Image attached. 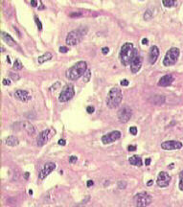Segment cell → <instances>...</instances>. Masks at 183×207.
Returning <instances> with one entry per match:
<instances>
[{
	"instance_id": "6da1fadb",
	"label": "cell",
	"mask_w": 183,
	"mask_h": 207,
	"mask_svg": "<svg viewBox=\"0 0 183 207\" xmlns=\"http://www.w3.org/2000/svg\"><path fill=\"white\" fill-rule=\"evenodd\" d=\"M87 69V63L83 61H80L72 67H70L66 71L65 75L67 79H69L70 81H76L80 77H82V75H85Z\"/></svg>"
},
{
	"instance_id": "7a4b0ae2",
	"label": "cell",
	"mask_w": 183,
	"mask_h": 207,
	"mask_svg": "<svg viewBox=\"0 0 183 207\" xmlns=\"http://www.w3.org/2000/svg\"><path fill=\"white\" fill-rule=\"evenodd\" d=\"M135 48L133 46L132 43L126 42L124 45L121 47L120 50V61L121 63L125 66H127L130 64V61L132 60L133 55H134Z\"/></svg>"
},
{
	"instance_id": "3957f363",
	"label": "cell",
	"mask_w": 183,
	"mask_h": 207,
	"mask_svg": "<svg viewBox=\"0 0 183 207\" xmlns=\"http://www.w3.org/2000/svg\"><path fill=\"white\" fill-rule=\"evenodd\" d=\"M123 95L122 91L120 90V88L113 87L109 90L107 97H106V105L109 109H114L119 106L122 102Z\"/></svg>"
},
{
	"instance_id": "277c9868",
	"label": "cell",
	"mask_w": 183,
	"mask_h": 207,
	"mask_svg": "<svg viewBox=\"0 0 183 207\" xmlns=\"http://www.w3.org/2000/svg\"><path fill=\"white\" fill-rule=\"evenodd\" d=\"M180 55V51L176 47H172L167 51L163 58V64L164 66H172L177 61L178 58Z\"/></svg>"
},
{
	"instance_id": "5b68a950",
	"label": "cell",
	"mask_w": 183,
	"mask_h": 207,
	"mask_svg": "<svg viewBox=\"0 0 183 207\" xmlns=\"http://www.w3.org/2000/svg\"><path fill=\"white\" fill-rule=\"evenodd\" d=\"M86 32H82V29H77V30H73L71 32H69L66 36V40H65V42H66L67 45L69 46H75L79 44V43L82 41V37L83 34Z\"/></svg>"
},
{
	"instance_id": "8992f818",
	"label": "cell",
	"mask_w": 183,
	"mask_h": 207,
	"mask_svg": "<svg viewBox=\"0 0 183 207\" xmlns=\"http://www.w3.org/2000/svg\"><path fill=\"white\" fill-rule=\"evenodd\" d=\"M133 201L136 207H147L152 201V198L146 192H142L134 196Z\"/></svg>"
},
{
	"instance_id": "52a82bcc",
	"label": "cell",
	"mask_w": 183,
	"mask_h": 207,
	"mask_svg": "<svg viewBox=\"0 0 183 207\" xmlns=\"http://www.w3.org/2000/svg\"><path fill=\"white\" fill-rule=\"evenodd\" d=\"M118 120L121 123H127L132 116V110L128 106H123L117 112Z\"/></svg>"
},
{
	"instance_id": "ba28073f",
	"label": "cell",
	"mask_w": 183,
	"mask_h": 207,
	"mask_svg": "<svg viewBox=\"0 0 183 207\" xmlns=\"http://www.w3.org/2000/svg\"><path fill=\"white\" fill-rule=\"evenodd\" d=\"M75 90L74 86L72 85H67L63 87V89L61 90V94L58 96V101L61 103H64V102L69 101L70 99H72L74 97Z\"/></svg>"
},
{
	"instance_id": "9c48e42d",
	"label": "cell",
	"mask_w": 183,
	"mask_h": 207,
	"mask_svg": "<svg viewBox=\"0 0 183 207\" xmlns=\"http://www.w3.org/2000/svg\"><path fill=\"white\" fill-rule=\"evenodd\" d=\"M130 71L132 72L133 74L137 73L139 70L142 67V58H141L140 54L137 51V49H135L134 51V55H133V58L130 61Z\"/></svg>"
},
{
	"instance_id": "30bf717a",
	"label": "cell",
	"mask_w": 183,
	"mask_h": 207,
	"mask_svg": "<svg viewBox=\"0 0 183 207\" xmlns=\"http://www.w3.org/2000/svg\"><path fill=\"white\" fill-rule=\"evenodd\" d=\"M171 179H172V178H171V175H169L168 172H160L159 174H158V176H157L156 183L159 187L164 188V187H167V186L170 184Z\"/></svg>"
},
{
	"instance_id": "8fae6325",
	"label": "cell",
	"mask_w": 183,
	"mask_h": 207,
	"mask_svg": "<svg viewBox=\"0 0 183 207\" xmlns=\"http://www.w3.org/2000/svg\"><path fill=\"white\" fill-rule=\"evenodd\" d=\"M56 169V164L54 162H47L45 163V165L42 167V169L39 172V179H44L48 175H50L51 172H53Z\"/></svg>"
},
{
	"instance_id": "7c38bea8",
	"label": "cell",
	"mask_w": 183,
	"mask_h": 207,
	"mask_svg": "<svg viewBox=\"0 0 183 207\" xmlns=\"http://www.w3.org/2000/svg\"><path fill=\"white\" fill-rule=\"evenodd\" d=\"M120 137H121V132L119 130H114V131H111V132L103 135L102 137V142L103 144H110L117 141Z\"/></svg>"
},
{
	"instance_id": "4fadbf2b",
	"label": "cell",
	"mask_w": 183,
	"mask_h": 207,
	"mask_svg": "<svg viewBox=\"0 0 183 207\" xmlns=\"http://www.w3.org/2000/svg\"><path fill=\"white\" fill-rule=\"evenodd\" d=\"M183 146V144L179 141L175 140H170V141H165L161 144V148L166 151H172V150H178L181 149Z\"/></svg>"
},
{
	"instance_id": "5bb4252c",
	"label": "cell",
	"mask_w": 183,
	"mask_h": 207,
	"mask_svg": "<svg viewBox=\"0 0 183 207\" xmlns=\"http://www.w3.org/2000/svg\"><path fill=\"white\" fill-rule=\"evenodd\" d=\"M14 98L17 99L18 101L24 102V103H27V102L31 101L32 99V96L30 95V93L27 90H22V89H17V90L14 92Z\"/></svg>"
},
{
	"instance_id": "9a60e30c",
	"label": "cell",
	"mask_w": 183,
	"mask_h": 207,
	"mask_svg": "<svg viewBox=\"0 0 183 207\" xmlns=\"http://www.w3.org/2000/svg\"><path fill=\"white\" fill-rule=\"evenodd\" d=\"M49 133H50V130L47 129L45 130H42L41 132L38 134L37 138V145L38 147H42L43 145H45L47 143L48 138H49Z\"/></svg>"
},
{
	"instance_id": "2e32d148",
	"label": "cell",
	"mask_w": 183,
	"mask_h": 207,
	"mask_svg": "<svg viewBox=\"0 0 183 207\" xmlns=\"http://www.w3.org/2000/svg\"><path fill=\"white\" fill-rule=\"evenodd\" d=\"M159 56V49L156 45L151 46V49H150L149 52V62L150 64H154L155 63V61H157Z\"/></svg>"
},
{
	"instance_id": "e0dca14e",
	"label": "cell",
	"mask_w": 183,
	"mask_h": 207,
	"mask_svg": "<svg viewBox=\"0 0 183 207\" xmlns=\"http://www.w3.org/2000/svg\"><path fill=\"white\" fill-rule=\"evenodd\" d=\"M0 34H1V38H2L9 46H11V47H13V48H18V44L16 43V40H13V37H12L9 34H7V33L2 31V32L0 33Z\"/></svg>"
},
{
	"instance_id": "ac0fdd59",
	"label": "cell",
	"mask_w": 183,
	"mask_h": 207,
	"mask_svg": "<svg viewBox=\"0 0 183 207\" xmlns=\"http://www.w3.org/2000/svg\"><path fill=\"white\" fill-rule=\"evenodd\" d=\"M174 82V76L171 74L165 75L163 77L158 81V85L162 86V87H166V86H169V85H172V82Z\"/></svg>"
},
{
	"instance_id": "d6986e66",
	"label": "cell",
	"mask_w": 183,
	"mask_h": 207,
	"mask_svg": "<svg viewBox=\"0 0 183 207\" xmlns=\"http://www.w3.org/2000/svg\"><path fill=\"white\" fill-rule=\"evenodd\" d=\"M22 127H23V130L26 131L29 135H32V134H34V127L31 124L30 122H23L21 124Z\"/></svg>"
},
{
	"instance_id": "ffe728a7",
	"label": "cell",
	"mask_w": 183,
	"mask_h": 207,
	"mask_svg": "<svg viewBox=\"0 0 183 207\" xmlns=\"http://www.w3.org/2000/svg\"><path fill=\"white\" fill-rule=\"evenodd\" d=\"M6 144L10 147H16L19 144V140L18 138L16 137V136L11 135L6 138Z\"/></svg>"
},
{
	"instance_id": "44dd1931",
	"label": "cell",
	"mask_w": 183,
	"mask_h": 207,
	"mask_svg": "<svg viewBox=\"0 0 183 207\" xmlns=\"http://www.w3.org/2000/svg\"><path fill=\"white\" fill-rule=\"evenodd\" d=\"M130 163L133 166H137V167H141L142 165H143V161L141 159L140 157L137 156V155H133V156L130 157V159H128Z\"/></svg>"
},
{
	"instance_id": "7402d4cb",
	"label": "cell",
	"mask_w": 183,
	"mask_h": 207,
	"mask_svg": "<svg viewBox=\"0 0 183 207\" xmlns=\"http://www.w3.org/2000/svg\"><path fill=\"white\" fill-rule=\"evenodd\" d=\"M52 58H53V55H52L50 52H46L45 54H43V55L38 57L37 61H38V63L41 64V63H43V62H45V61H50Z\"/></svg>"
},
{
	"instance_id": "603a6c76",
	"label": "cell",
	"mask_w": 183,
	"mask_h": 207,
	"mask_svg": "<svg viewBox=\"0 0 183 207\" xmlns=\"http://www.w3.org/2000/svg\"><path fill=\"white\" fill-rule=\"evenodd\" d=\"M164 101H165V97L156 95V96H154V97L151 98V102L152 104H155V105H161V104L164 103Z\"/></svg>"
},
{
	"instance_id": "cb8c5ba5",
	"label": "cell",
	"mask_w": 183,
	"mask_h": 207,
	"mask_svg": "<svg viewBox=\"0 0 183 207\" xmlns=\"http://www.w3.org/2000/svg\"><path fill=\"white\" fill-rule=\"evenodd\" d=\"M22 67H23V65H22L21 61H19V60H16L14 61V63H13V69L14 70V71H19V70H21Z\"/></svg>"
},
{
	"instance_id": "d4e9b609",
	"label": "cell",
	"mask_w": 183,
	"mask_h": 207,
	"mask_svg": "<svg viewBox=\"0 0 183 207\" xmlns=\"http://www.w3.org/2000/svg\"><path fill=\"white\" fill-rule=\"evenodd\" d=\"M162 4H163L166 8H171L172 6H175V4H176V2H175V0H163V1H162Z\"/></svg>"
},
{
	"instance_id": "484cf974",
	"label": "cell",
	"mask_w": 183,
	"mask_h": 207,
	"mask_svg": "<svg viewBox=\"0 0 183 207\" xmlns=\"http://www.w3.org/2000/svg\"><path fill=\"white\" fill-rule=\"evenodd\" d=\"M144 20H146V21H149L152 18V12L151 10H147L145 13H144Z\"/></svg>"
},
{
	"instance_id": "4316f807",
	"label": "cell",
	"mask_w": 183,
	"mask_h": 207,
	"mask_svg": "<svg viewBox=\"0 0 183 207\" xmlns=\"http://www.w3.org/2000/svg\"><path fill=\"white\" fill-rule=\"evenodd\" d=\"M90 79H91V71L89 69H87L85 71V75H83V82H88Z\"/></svg>"
},
{
	"instance_id": "83f0119b",
	"label": "cell",
	"mask_w": 183,
	"mask_h": 207,
	"mask_svg": "<svg viewBox=\"0 0 183 207\" xmlns=\"http://www.w3.org/2000/svg\"><path fill=\"white\" fill-rule=\"evenodd\" d=\"M178 187H179V190L183 192V170L179 174V184H178Z\"/></svg>"
},
{
	"instance_id": "f1b7e54d",
	"label": "cell",
	"mask_w": 183,
	"mask_h": 207,
	"mask_svg": "<svg viewBox=\"0 0 183 207\" xmlns=\"http://www.w3.org/2000/svg\"><path fill=\"white\" fill-rule=\"evenodd\" d=\"M34 21H36V24H37L38 30H39V31H42V24H41L39 18H38L37 16H34Z\"/></svg>"
},
{
	"instance_id": "f546056e",
	"label": "cell",
	"mask_w": 183,
	"mask_h": 207,
	"mask_svg": "<svg viewBox=\"0 0 183 207\" xmlns=\"http://www.w3.org/2000/svg\"><path fill=\"white\" fill-rule=\"evenodd\" d=\"M118 187H119V189H125L127 187V182L126 181H119L118 182Z\"/></svg>"
},
{
	"instance_id": "4dcf8cb0",
	"label": "cell",
	"mask_w": 183,
	"mask_h": 207,
	"mask_svg": "<svg viewBox=\"0 0 183 207\" xmlns=\"http://www.w3.org/2000/svg\"><path fill=\"white\" fill-rule=\"evenodd\" d=\"M130 132L132 135H136L137 134V127H130Z\"/></svg>"
},
{
	"instance_id": "1f68e13d",
	"label": "cell",
	"mask_w": 183,
	"mask_h": 207,
	"mask_svg": "<svg viewBox=\"0 0 183 207\" xmlns=\"http://www.w3.org/2000/svg\"><path fill=\"white\" fill-rule=\"evenodd\" d=\"M10 77H11V79H13V81H16V80H18L19 79V76L17 74H16V73H13V72H11L10 73Z\"/></svg>"
},
{
	"instance_id": "d6a6232c",
	"label": "cell",
	"mask_w": 183,
	"mask_h": 207,
	"mask_svg": "<svg viewBox=\"0 0 183 207\" xmlns=\"http://www.w3.org/2000/svg\"><path fill=\"white\" fill-rule=\"evenodd\" d=\"M60 85H61V82H57L56 83H54V85H52V86H51V87H50V91H52V90H53V91H54V90H56L57 88H58V86H60Z\"/></svg>"
},
{
	"instance_id": "836d02e7",
	"label": "cell",
	"mask_w": 183,
	"mask_h": 207,
	"mask_svg": "<svg viewBox=\"0 0 183 207\" xmlns=\"http://www.w3.org/2000/svg\"><path fill=\"white\" fill-rule=\"evenodd\" d=\"M60 52L62 54L67 53V52H68V48H67L66 46H61V47H60Z\"/></svg>"
},
{
	"instance_id": "e575fe53",
	"label": "cell",
	"mask_w": 183,
	"mask_h": 207,
	"mask_svg": "<svg viewBox=\"0 0 183 207\" xmlns=\"http://www.w3.org/2000/svg\"><path fill=\"white\" fill-rule=\"evenodd\" d=\"M86 111H87V113L91 114V113H93V112L95 111V109H94V106H87L86 107Z\"/></svg>"
},
{
	"instance_id": "d590c367",
	"label": "cell",
	"mask_w": 183,
	"mask_h": 207,
	"mask_svg": "<svg viewBox=\"0 0 183 207\" xmlns=\"http://www.w3.org/2000/svg\"><path fill=\"white\" fill-rule=\"evenodd\" d=\"M136 149H137V147L135 145H130V146L127 147V150L130 151H135Z\"/></svg>"
},
{
	"instance_id": "8d00e7d4",
	"label": "cell",
	"mask_w": 183,
	"mask_h": 207,
	"mask_svg": "<svg viewBox=\"0 0 183 207\" xmlns=\"http://www.w3.org/2000/svg\"><path fill=\"white\" fill-rule=\"evenodd\" d=\"M77 160H78V158L76 156H74V155H72V156L69 157V162H70V163H75Z\"/></svg>"
},
{
	"instance_id": "74e56055",
	"label": "cell",
	"mask_w": 183,
	"mask_h": 207,
	"mask_svg": "<svg viewBox=\"0 0 183 207\" xmlns=\"http://www.w3.org/2000/svg\"><path fill=\"white\" fill-rule=\"evenodd\" d=\"M120 83H121V85H123V86H127V85H130V82H128L127 80H122L120 82Z\"/></svg>"
},
{
	"instance_id": "f35d334b",
	"label": "cell",
	"mask_w": 183,
	"mask_h": 207,
	"mask_svg": "<svg viewBox=\"0 0 183 207\" xmlns=\"http://www.w3.org/2000/svg\"><path fill=\"white\" fill-rule=\"evenodd\" d=\"M82 16V13H71L69 14L70 17H78V16Z\"/></svg>"
},
{
	"instance_id": "ab89813d",
	"label": "cell",
	"mask_w": 183,
	"mask_h": 207,
	"mask_svg": "<svg viewBox=\"0 0 183 207\" xmlns=\"http://www.w3.org/2000/svg\"><path fill=\"white\" fill-rule=\"evenodd\" d=\"M58 145H61V146H65L66 141L64 140V139H60V140L58 141Z\"/></svg>"
},
{
	"instance_id": "60d3db41",
	"label": "cell",
	"mask_w": 183,
	"mask_h": 207,
	"mask_svg": "<svg viewBox=\"0 0 183 207\" xmlns=\"http://www.w3.org/2000/svg\"><path fill=\"white\" fill-rule=\"evenodd\" d=\"M2 82H3V85H11V81L9 80V79H4V80L2 81Z\"/></svg>"
},
{
	"instance_id": "b9f144b4",
	"label": "cell",
	"mask_w": 183,
	"mask_h": 207,
	"mask_svg": "<svg viewBox=\"0 0 183 207\" xmlns=\"http://www.w3.org/2000/svg\"><path fill=\"white\" fill-rule=\"evenodd\" d=\"M108 52H109V48L108 47H103V49H102V53L105 54V55H106V54H107Z\"/></svg>"
},
{
	"instance_id": "7bdbcfd3",
	"label": "cell",
	"mask_w": 183,
	"mask_h": 207,
	"mask_svg": "<svg viewBox=\"0 0 183 207\" xmlns=\"http://www.w3.org/2000/svg\"><path fill=\"white\" fill-rule=\"evenodd\" d=\"M94 185V182H93L92 180H88L87 182H86V186L87 187H91V186H93Z\"/></svg>"
},
{
	"instance_id": "ee69618b",
	"label": "cell",
	"mask_w": 183,
	"mask_h": 207,
	"mask_svg": "<svg viewBox=\"0 0 183 207\" xmlns=\"http://www.w3.org/2000/svg\"><path fill=\"white\" fill-rule=\"evenodd\" d=\"M150 164H151V158H147V159L145 160V165L149 166Z\"/></svg>"
},
{
	"instance_id": "f6af8a7d",
	"label": "cell",
	"mask_w": 183,
	"mask_h": 207,
	"mask_svg": "<svg viewBox=\"0 0 183 207\" xmlns=\"http://www.w3.org/2000/svg\"><path fill=\"white\" fill-rule=\"evenodd\" d=\"M148 42H149V40H148V38H143L142 40V44H148Z\"/></svg>"
},
{
	"instance_id": "bcb514c9",
	"label": "cell",
	"mask_w": 183,
	"mask_h": 207,
	"mask_svg": "<svg viewBox=\"0 0 183 207\" xmlns=\"http://www.w3.org/2000/svg\"><path fill=\"white\" fill-rule=\"evenodd\" d=\"M31 5H32L33 7H36V6H37V1H34V0H32V1H31Z\"/></svg>"
},
{
	"instance_id": "7dc6e473",
	"label": "cell",
	"mask_w": 183,
	"mask_h": 207,
	"mask_svg": "<svg viewBox=\"0 0 183 207\" xmlns=\"http://www.w3.org/2000/svg\"><path fill=\"white\" fill-rule=\"evenodd\" d=\"M152 183H154V181H152V180H149V181H148V183H147V186H149V187H150V186L152 185Z\"/></svg>"
},
{
	"instance_id": "c3c4849f",
	"label": "cell",
	"mask_w": 183,
	"mask_h": 207,
	"mask_svg": "<svg viewBox=\"0 0 183 207\" xmlns=\"http://www.w3.org/2000/svg\"><path fill=\"white\" fill-rule=\"evenodd\" d=\"M13 28H14V30H16V34H18V36H19V37H20V33H19V30L17 29V28H16V27H14V26H13Z\"/></svg>"
},
{
	"instance_id": "681fc988",
	"label": "cell",
	"mask_w": 183,
	"mask_h": 207,
	"mask_svg": "<svg viewBox=\"0 0 183 207\" xmlns=\"http://www.w3.org/2000/svg\"><path fill=\"white\" fill-rule=\"evenodd\" d=\"M29 175H30L29 172H25V179H28V178H29Z\"/></svg>"
},
{
	"instance_id": "f907efd6",
	"label": "cell",
	"mask_w": 183,
	"mask_h": 207,
	"mask_svg": "<svg viewBox=\"0 0 183 207\" xmlns=\"http://www.w3.org/2000/svg\"><path fill=\"white\" fill-rule=\"evenodd\" d=\"M43 9H45V7H44V6H43V5H41V6H40L39 10H43Z\"/></svg>"
},
{
	"instance_id": "816d5d0a",
	"label": "cell",
	"mask_w": 183,
	"mask_h": 207,
	"mask_svg": "<svg viewBox=\"0 0 183 207\" xmlns=\"http://www.w3.org/2000/svg\"><path fill=\"white\" fill-rule=\"evenodd\" d=\"M29 194H30V195H33V191H32V190H29Z\"/></svg>"
}]
</instances>
